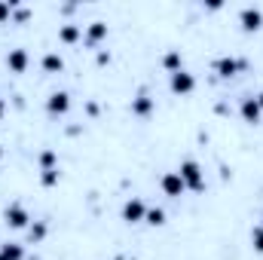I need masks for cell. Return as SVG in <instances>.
<instances>
[{"label": "cell", "instance_id": "cell-1", "mask_svg": "<svg viewBox=\"0 0 263 260\" xmlns=\"http://www.w3.org/2000/svg\"><path fill=\"white\" fill-rule=\"evenodd\" d=\"M178 175H181V181H184L187 190H193V193L205 190V175H202V165H199L196 159H184L181 169H178Z\"/></svg>", "mask_w": 263, "mask_h": 260}, {"label": "cell", "instance_id": "cell-2", "mask_svg": "<svg viewBox=\"0 0 263 260\" xmlns=\"http://www.w3.org/2000/svg\"><path fill=\"white\" fill-rule=\"evenodd\" d=\"M3 220H6V227H12V230H28V227H31V214H28V208L18 205V202L6 205Z\"/></svg>", "mask_w": 263, "mask_h": 260}, {"label": "cell", "instance_id": "cell-3", "mask_svg": "<svg viewBox=\"0 0 263 260\" xmlns=\"http://www.w3.org/2000/svg\"><path fill=\"white\" fill-rule=\"evenodd\" d=\"M168 89L175 95H190L196 89V77L190 70H178V73H168Z\"/></svg>", "mask_w": 263, "mask_h": 260}, {"label": "cell", "instance_id": "cell-4", "mask_svg": "<svg viewBox=\"0 0 263 260\" xmlns=\"http://www.w3.org/2000/svg\"><path fill=\"white\" fill-rule=\"evenodd\" d=\"M159 187H162V193L168 196V199H181V196L187 193V187H184V181H181L178 172H165L159 178Z\"/></svg>", "mask_w": 263, "mask_h": 260}, {"label": "cell", "instance_id": "cell-5", "mask_svg": "<svg viewBox=\"0 0 263 260\" xmlns=\"http://www.w3.org/2000/svg\"><path fill=\"white\" fill-rule=\"evenodd\" d=\"M242 67H245V62L236 59V55H220V59H214V73L223 77V80H227V77H236Z\"/></svg>", "mask_w": 263, "mask_h": 260}, {"label": "cell", "instance_id": "cell-6", "mask_svg": "<svg viewBox=\"0 0 263 260\" xmlns=\"http://www.w3.org/2000/svg\"><path fill=\"white\" fill-rule=\"evenodd\" d=\"M144 217H147V205H144L138 196L126 199V205H123V220H126V224H141Z\"/></svg>", "mask_w": 263, "mask_h": 260}, {"label": "cell", "instance_id": "cell-7", "mask_svg": "<svg viewBox=\"0 0 263 260\" xmlns=\"http://www.w3.org/2000/svg\"><path fill=\"white\" fill-rule=\"evenodd\" d=\"M239 25H242V31H248V34L260 31V25H263V12L257 9V6H245V9L239 12Z\"/></svg>", "mask_w": 263, "mask_h": 260}, {"label": "cell", "instance_id": "cell-8", "mask_svg": "<svg viewBox=\"0 0 263 260\" xmlns=\"http://www.w3.org/2000/svg\"><path fill=\"white\" fill-rule=\"evenodd\" d=\"M239 114H242V120L245 123H260V117H263V110H260V104H257V98L254 95H248V98H242V104H239Z\"/></svg>", "mask_w": 263, "mask_h": 260}, {"label": "cell", "instance_id": "cell-9", "mask_svg": "<svg viewBox=\"0 0 263 260\" xmlns=\"http://www.w3.org/2000/svg\"><path fill=\"white\" fill-rule=\"evenodd\" d=\"M46 110L52 114V117H62L70 110V95L67 92H52L49 98H46Z\"/></svg>", "mask_w": 263, "mask_h": 260}, {"label": "cell", "instance_id": "cell-10", "mask_svg": "<svg viewBox=\"0 0 263 260\" xmlns=\"http://www.w3.org/2000/svg\"><path fill=\"white\" fill-rule=\"evenodd\" d=\"M28 65H31V59H28L25 49H9V55H6V67H9V73H25Z\"/></svg>", "mask_w": 263, "mask_h": 260}, {"label": "cell", "instance_id": "cell-11", "mask_svg": "<svg viewBox=\"0 0 263 260\" xmlns=\"http://www.w3.org/2000/svg\"><path fill=\"white\" fill-rule=\"evenodd\" d=\"M132 114L135 117H150L153 114V98L147 92H141L138 98H132Z\"/></svg>", "mask_w": 263, "mask_h": 260}, {"label": "cell", "instance_id": "cell-12", "mask_svg": "<svg viewBox=\"0 0 263 260\" xmlns=\"http://www.w3.org/2000/svg\"><path fill=\"white\" fill-rule=\"evenodd\" d=\"M104 37H107V25H104V22H92V25L86 28V43L95 46V43H101Z\"/></svg>", "mask_w": 263, "mask_h": 260}, {"label": "cell", "instance_id": "cell-13", "mask_svg": "<svg viewBox=\"0 0 263 260\" xmlns=\"http://www.w3.org/2000/svg\"><path fill=\"white\" fill-rule=\"evenodd\" d=\"M162 67H165L168 73H178V70H184V59H181V52H178V49L165 52V55H162Z\"/></svg>", "mask_w": 263, "mask_h": 260}, {"label": "cell", "instance_id": "cell-14", "mask_svg": "<svg viewBox=\"0 0 263 260\" xmlns=\"http://www.w3.org/2000/svg\"><path fill=\"white\" fill-rule=\"evenodd\" d=\"M40 65H43V70H46V73H59V70H65V59H62L59 52H46Z\"/></svg>", "mask_w": 263, "mask_h": 260}, {"label": "cell", "instance_id": "cell-15", "mask_svg": "<svg viewBox=\"0 0 263 260\" xmlns=\"http://www.w3.org/2000/svg\"><path fill=\"white\" fill-rule=\"evenodd\" d=\"M0 260H25V248L18 242H6L0 245Z\"/></svg>", "mask_w": 263, "mask_h": 260}, {"label": "cell", "instance_id": "cell-16", "mask_svg": "<svg viewBox=\"0 0 263 260\" xmlns=\"http://www.w3.org/2000/svg\"><path fill=\"white\" fill-rule=\"evenodd\" d=\"M83 37V31H80V25H65L62 31H59V40L62 43H77Z\"/></svg>", "mask_w": 263, "mask_h": 260}, {"label": "cell", "instance_id": "cell-17", "mask_svg": "<svg viewBox=\"0 0 263 260\" xmlns=\"http://www.w3.org/2000/svg\"><path fill=\"white\" fill-rule=\"evenodd\" d=\"M144 224H150V227H162V224H165V211H162V208H147Z\"/></svg>", "mask_w": 263, "mask_h": 260}, {"label": "cell", "instance_id": "cell-18", "mask_svg": "<svg viewBox=\"0 0 263 260\" xmlns=\"http://www.w3.org/2000/svg\"><path fill=\"white\" fill-rule=\"evenodd\" d=\"M43 236H46V224H43V220H37V224L28 227V239H31V242H40Z\"/></svg>", "mask_w": 263, "mask_h": 260}, {"label": "cell", "instance_id": "cell-19", "mask_svg": "<svg viewBox=\"0 0 263 260\" xmlns=\"http://www.w3.org/2000/svg\"><path fill=\"white\" fill-rule=\"evenodd\" d=\"M55 162H59V159H55V153H52V150H43V153H40V165H43V172H49V169H59Z\"/></svg>", "mask_w": 263, "mask_h": 260}, {"label": "cell", "instance_id": "cell-20", "mask_svg": "<svg viewBox=\"0 0 263 260\" xmlns=\"http://www.w3.org/2000/svg\"><path fill=\"white\" fill-rule=\"evenodd\" d=\"M40 184H43V187H55V184H59V169L43 172V175H40Z\"/></svg>", "mask_w": 263, "mask_h": 260}, {"label": "cell", "instance_id": "cell-21", "mask_svg": "<svg viewBox=\"0 0 263 260\" xmlns=\"http://www.w3.org/2000/svg\"><path fill=\"white\" fill-rule=\"evenodd\" d=\"M251 245H254L257 254H263V227H254L251 230Z\"/></svg>", "mask_w": 263, "mask_h": 260}, {"label": "cell", "instance_id": "cell-22", "mask_svg": "<svg viewBox=\"0 0 263 260\" xmlns=\"http://www.w3.org/2000/svg\"><path fill=\"white\" fill-rule=\"evenodd\" d=\"M12 9H15V3H3V0H0V25H6V22H9Z\"/></svg>", "mask_w": 263, "mask_h": 260}, {"label": "cell", "instance_id": "cell-23", "mask_svg": "<svg viewBox=\"0 0 263 260\" xmlns=\"http://www.w3.org/2000/svg\"><path fill=\"white\" fill-rule=\"evenodd\" d=\"M3 114H6V104H3V98H0V120H3Z\"/></svg>", "mask_w": 263, "mask_h": 260}, {"label": "cell", "instance_id": "cell-24", "mask_svg": "<svg viewBox=\"0 0 263 260\" xmlns=\"http://www.w3.org/2000/svg\"><path fill=\"white\" fill-rule=\"evenodd\" d=\"M254 98H257V104H260V110H263V92L260 95H254Z\"/></svg>", "mask_w": 263, "mask_h": 260}, {"label": "cell", "instance_id": "cell-25", "mask_svg": "<svg viewBox=\"0 0 263 260\" xmlns=\"http://www.w3.org/2000/svg\"><path fill=\"white\" fill-rule=\"evenodd\" d=\"M0 159H3V147H0Z\"/></svg>", "mask_w": 263, "mask_h": 260}, {"label": "cell", "instance_id": "cell-26", "mask_svg": "<svg viewBox=\"0 0 263 260\" xmlns=\"http://www.w3.org/2000/svg\"><path fill=\"white\" fill-rule=\"evenodd\" d=\"M34 260H37V257H34Z\"/></svg>", "mask_w": 263, "mask_h": 260}]
</instances>
